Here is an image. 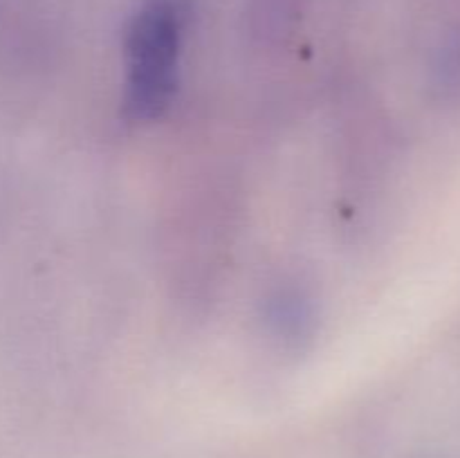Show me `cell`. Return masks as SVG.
<instances>
[{"instance_id": "6da1fadb", "label": "cell", "mask_w": 460, "mask_h": 458, "mask_svg": "<svg viewBox=\"0 0 460 458\" xmlns=\"http://www.w3.org/2000/svg\"><path fill=\"white\" fill-rule=\"evenodd\" d=\"M180 27L164 4L146 9L133 22L128 36V81L126 101L137 119L160 117L178 84Z\"/></svg>"}]
</instances>
